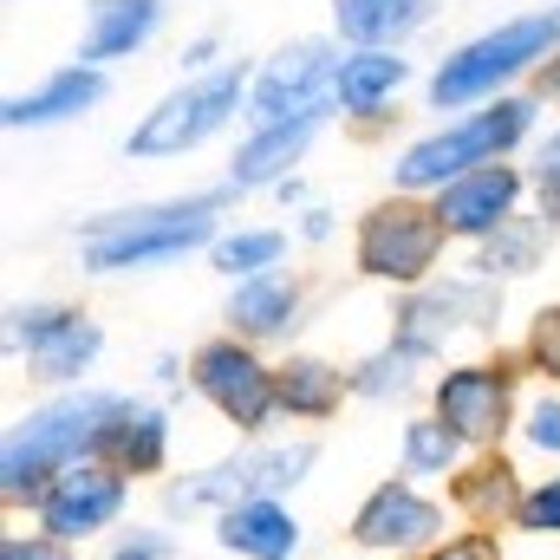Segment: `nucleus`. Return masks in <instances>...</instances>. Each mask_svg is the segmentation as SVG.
Segmentation results:
<instances>
[{"mask_svg":"<svg viewBox=\"0 0 560 560\" xmlns=\"http://www.w3.org/2000/svg\"><path fill=\"white\" fill-rule=\"evenodd\" d=\"M112 405H118L112 392H66V398L26 411L0 443V495L7 502H26V495L39 502L72 463H92Z\"/></svg>","mask_w":560,"mask_h":560,"instance_id":"1","label":"nucleus"},{"mask_svg":"<svg viewBox=\"0 0 560 560\" xmlns=\"http://www.w3.org/2000/svg\"><path fill=\"white\" fill-rule=\"evenodd\" d=\"M215 209L222 189L176 196V202H143V209H112L79 229V255L92 275H131V268H163L202 242H215Z\"/></svg>","mask_w":560,"mask_h":560,"instance_id":"2","label":"nucleus"},{"mask_svg":"<svg viewBox=\"0 0 560 560\" xmlns=\"http://www.w3.org/2000/svg\"><path fill=\"white\" fill-rule=\"evenodd\" d=\"M555 52H560V7H548V13H522V20H502V26L476 33L469 46H456V52L430 72V105H436V112L482 105V98H495L509 79L541 72Z\"/></svg>","mask_w":560,"mask_h":560,"instance_id":"3","label":"nucleus"},{"mask_svg":"<svg viewBox=\"0 0 560 560\" xmlns=\"http://www.w3.org/2000/svg\"><path fill=\"white\" fill-rule=\"evenodd\" d=\"M535 131V98H489V112H469L443 131L418 138L398 163H392V183L398 196H423V189H443L482 163H502L515 143Z\"/></svg>","mask_w":560,"mask_h":560,"instance_id":"4","label":"nucleus"},{"mask_svg":"<svg viewBox=\"0 0 560 560\" xmlns=\"http://www.w3.org/2000/svg\"><path fill=\"white\" fill-rule=\"evenodd\" d=\"M248 72L242 66H215V72H196L183 79L176 92L156 98V112H143V125L125 138V156L138 163H156V156H183L196 143H209L242 105H248Z\"/></svg>","mask_w":560,"mask_h":560,"instance_id":"5","label":"nucleus"},{"mask_svg":"<svg viewBox=\"0 0 560 560\" xmlns=\"http://www.w3.org/2000/svg\"><path fill=\"white\" fill-rule=\"evenodd\" d=\"M443 215L436 202H418V196H392V202H372L359 215V235H352V261L359 275L372 280H392V287H430L436 261H443Z\"/></svg>","mask_w":560,"mask_h":560,"instance_id":"6","label":"nucleus"},{"mask_svg":"<svg viewBox=\"0 0 560 560\" xmlns=\"http://www.w3.org/2000/svg\"><path fill=\"white\" fill-rule=\"evenodd\" d=\"M332 85H339V52L326 39H293L248 85V118H255V131H268V125H326V112H339Z\"/></svg>","mask_w":560,"mask_h":560,"instance_id":"7","label":"nucleus"},{"mask_svg":"<svg viewBox=\"0 0 560 560\" xmlns=\"http://www.w3.org/2000/svg\"><path fill=\"white\" fill-rule=\"evenodd\" d=\"M313 469V443H255V450H242V456H229V463H215V469H202V476H189V482H170V509H242V502H275L280 489H293L300 476Z\"/></svg>","mask_w":560,"mask_h":560,"instance_id":"8","label":"nucleus"},{"mask_svg":"<svg viewBox=\"0 0 560 560\" xmlns=\"http://www.w3.org/2000/svg\"><path fill=\"white\" fill-rule=\"evenodd\" d=\"M189 385L222 411V418L235 423V430H261V423L280 411V392H275V372L261 365V352L248 346V339H209V346H196V359H189Z\"/></svg>","mask_w":560,"mask_h":560,"instance_id":"9","label":"nucleus"},{"mask_svg":"<svg viewBox=\"0 0 560 560\" xmlns=\"http://www.w3.org/2000/svg\"><path fill=\"white\" fill-rule=\"evenodd\" d=\"M7 346L26 352L33 378L72 385V378L92 372V359L105 352V332H98V319H85V313H72V306L33 300V306H13V313H7Z\"/></svg>","mask_w":560,"mask_h":560,"instance_id":"10","label":"nucleus"},{"mask_svg":"<svg viewBox=\"0 0 560 560\" xmlns=\"http://www.w3.org/2000/svg\"><path fill=\"white\" fill-rule=\"evenodd\" d=\"M430 418H443L463 443L489 450L515 418V372L509 365H456L430 392Z\"/></svg>","mask_w":560,"mask_h":560,"instance_id":"11","label":"nucleus"},{"mask_svg":"<svg viewBox=\"0 0 560 560\" xmlns=\"http://www.w3.org/2000/svg\"><path fill=\"white\" fill-rule=\"evenodd\" d=\"M118 509H125V476H118L112 463H98V456H92V463H72V469L39 495V522H46L52 541H85V535L112 528Z\"/></svg>","mask_w":560,"mask_h":560,"instance_id":"12","label":"nucleus"},{"mask_svg":"<svg viewBox=\"0 0 560 560\" xmlns=\"http://www.w3.org/2000/svg\"><path fill=\"white\" fill-rule=\"evenodd\" d=\"M522 202V170L515 163H482L456 183L436 189V215L450 229V242H489Z\"/></svg>","mask_w":560,"mask_h":560,"instance_id":"13","label":"nucleus"},{"mask_svg":"<svg viewBox=\"0 0 560 560\" xmlns=\"http://www.w3.org/2000/svg\"><path fill=\"white\" fill-rule=\"evenodd\" d=\"M436 528H443L436 502H423L418 489H405V482L372 489V502L352 515V541L372 548V555H411V548H430Z\"/></svg>","mask_w":560,"mask_h":560,"instance_id":"14","label":"nucleus"},{"mask_svg":"<svg viewBox=\"0 0 560 560\" xmlns=\"http://www.w3.org/2000/svg\"><path fill=\"white\" fill-rule=\"evenodd\" d=\"M98 98H105V72H98V66H59L46 85L13 92V98L0 105V118H7V131H39V125L85 118Z\"/></svg>","mask_w":560,"mask_h":560,"instance_id":"15","label":"nucleus"},{"mask_svg":"<svg viewBox=\"0 0 560 560\" xmlns=\"http://www.w3.org/2000/svg\"><path fill=\"white\" fill-rule=\"evenodd\" d=\"M163 456H170V423H163V411L143 405V398H118L105 430H98V463H112L118 476H156Z\"/></svg>","mask_w":560,"mask_h":560,"instance_id":"16","label":"nucleus"},{"mask_svg":"<svg viewBox=\"0 0 560 560\" xmlns=\"http://www.w3.org/2000/svg\"><path fill=\"white\" fill-rule=\"evenodd\" d=\"M163 26V0H85V39H79V66H112L131 59L143 39Z\"/></svg>","mask_w":560,"mask_h":560,"instance_id":"17","label":"nucleus"},{"mask_svg":"<svg viewBox=\"0 0 560 560\" xmlns=\"http://www.w3.org/2000/svg\"><path fill=\"white\" fill-rule=\"evenodd\" d=\"M436 7H443V0H332V26H339V39H346L352 52H365V46H398V39H411L418 26L436 20Z\"/></svg>","mask_w":560,"mask_h":560,"instance_id":"18","label":"nucleus"},{"mask_svg":"<svg viewBox=\"0 0 560 560\" xmlns=\"http://www.w3.org/2000/svg\"><path fill=\"white\" fill-rule=\"evenodd\" d=\"M293 313H300V280L268 268V275L242 280L235 287V300H229V332L235 339H280L287 326H293Z\"/></svg>","mask_w":560,"mask_h":560,"instance_id":"19","label":"nucleus"},{"mask_svg":"<svg viewBox=\"0 0 560 560\" xmlns=\"http://www.w3.org/2000/svg\"><path fill=\"white\" fill-rule=\"evenodd\" d=\"M405 79H411V66L398 59V46H365V52H346V59H339V85H332V98H339V112L372 118L378 105L398 98Z\"/></svg>","mask_w":560,"mask_h":560,"instance_id":"20","label":"nucleus"},{"mask_svg":"<svg viewBox=\"0 0 560 560\" xmlns=\"http://www.w3.org/2000/svg\"><path fill=\"white\" fill-rule=\"evenodd\" d=\"M215 535H222L229 555H248V560H293L300 555V522L280 502H242V509H229Z\"/></svg>","mask_w":560,"mask_h":560,"instance_id":"21","label":"nucleus"},{"mask_svg":"<svg viewBox=\"0 0 560 560\" xmlns=\"http://www.w3.org/2000/svg\"><path fill=\"white\" fill-rule=\"evenodd\" d=\"M313 131H319V125H268V131H255V138L235 150V163H229V189H268V183H287V170L306 156Z\"/></svg>","mask_w":560,"mask_h":560,"instance_id":"22","label":"nucleus"},{"mask_svg":"<svg viewBox=\"0 0 560 560\" xmlns=\"http://www.w3.org/2000/svg\"><path fill=\"white\" fill-rule=\"evenodd\" d=\"M275 392H280V411L319 423V418L339 411V398L352 392V378H346L339 365H326V359H287L275 372Z\"/></svg>","mask_w":560,"mask_h":560,"instance_id":"23","label":"nucleus"},{"mask_svg":"<svg viewBox=\"0 0 560 560\" xmlns=\"http://www.w3.org/2000/svg\"><path fill=\"white\" fill-rule=\"evenodd\" d=\"M522 482H515V469L502 463V456H489V463H476V469H463L456 476V509L476 522V528H495V522H515L522 515Z\"/></svg>","mask_w":560,"mask_h":560,"instance_id":"24","label":"nucleus"},{"mask_svg":"<svg viewBox=\"0 0 560 560\" xmlns=\"http://www.w3.org/2000/svg\"><path fill=\"white\" fill-rule=\"evenodd\" d=\"M548 215H509L489 242H476L482 255H476V268L482 280H502V275H528V268H541V248H548Z\"/></svg>","mask_w":560,"mask_h":560,"instance_id":"25","label":"nucleus"},{"mask_svg":"<svg viewBox=\"0 0 560 560\" xmlns=\"http://www.w3.org/2000/svg\"><path fill=\"white\" fill-rule=\"evenodd\" d=\"M280 248H287L280 229H235V235L209 242V261L229 280H255V275H268V268H280Z\"/></svg>","mask_w":560,"mask_h":560,"instance_id":"26","label":"nucleus"},{"mask_svg":"<svg viewBox=\"0 0 560 560\" xmlns=\"http://www.w3.org/2000/svg\"><path fill=\"white\" fill-rule=\"evenodd\" d=\"M463 456V436L443 418H411L405 423V469L411 476H450Z\"/></svg>","mask_w":560,"mask_h":560,"instance_id":"27","label":"nucleus"},{"mask_svg":"<svg viewBox=\"0 0 560 560\" xmlns=\"http://www.w3.org/2000/svg\"><path fill=\"white\" fill-rule=\"evenodd\" d=\"M418 365H423V352L385 346V352H372V359L352 372V392H359V398H405V392L418 385Z\"/></svg>","mask_w":560,"mask_h":560,"instance_id":"28","label":"nucleus"},{"mask_svg":"<svg viewBox=\"0 0 560 560\" xmlns=\"http://www.w3.org/2000/svg\"><path fill=\"white\" fill-rule=\"evenodd\" d=\"M522 359H528V372H541V378H555L560 385V306H541V313L528 319Z\"/></svg>","mask_w":560,"mask_h":560,"instance_id":"29","label":"nucleus"},{"mask_svg":"<svg viewBox=\"0 0 560 560\" xmlns=\"http://www.w3.org/2000/svg\"><path fill=\"white\" fill-rule=\"evenodd\" d=\"M528 535H560V476H548L541 489L522 495V515H515Z\"/></svg>","mask_w":560,"mask_h":560,"instance_id":"30","label":"nucleus"},{"mask_svg":"<svg viewBox=\"0 0 560 560\" xmlns=\"http://www.w3.org/2000/svg\"><path fill=\"white\" fill-rule=\"evenodd\" d=\"M430 560H502V541L489 535V528H463V535H450V541H436Z\"/></svg>","mask_w":560,"mask_h":560,"instance_id":"31","label":"nucleus"},{"mask_svg":"<svg viewBox=\"0 0 560 560\" xmlns=\"http://www.w3.org/2000/svg\"><path fill=\"white\" fill-rule=\"evenodd\" d=\"M522 436H528L541 456H560V405H555V398L528 405V423H522Z\"/></svg>","mask_w":560,"mask_h":560,"instance_id":"32","label":"nucleus"},{"mask_svg":"<svg viewBox=\"0 0 560 560\" xmlns=\"http://www.w3.org/2000/svg\"><path fill=\"white\" fill-rule=\"evenodd\" d=\"M118 560H170V541L150 535V528H138L131 541H118Z\"/></svg>","mask_w":560,"mask_h":560,"instance_id":"33","label":"nucleus"},{"mask_svg":"<svg viewBox=\"0 0 560 560\" xmlns=\"http://www.w3.org/2000/svg\"><path fill=\"white\" fill-rule=\"evenodd\" d=\"M0 560H66V541H52V535L46 541H7Z\"/></svg>","mask_w":560,"mask_h":560,"instance_id":"34","label":"nucleus"},{"mask_svg":"<svg viewBox=\"0 0 560 560\" xmlns=\"http://www.w3.org/2000/svg\"><path fill=\"white\" fill-rule=\"evenodd\" d=\"M548 176H560V131L541 143V156H535V183H548Z\"/></svg>","mask_w":560,"mask_h":560,"instance_id":"35","label":"nucleus"},{"mask_svg":"<svg viewBox=\"0 0 560 560\" xmlns=\"http://www.w3.org/2000/svg\"><path fill=\"white\" fill-rule=\"evenodd\" d=\"M300 235H306V242H326V235H332V215H326V209H306Z\"/></svg>","mask_w":560,"mask_h":560,"instance_id":"36","label":"nucleus"},{"mask_svg":"<svg viewBox=\"0 0 560 560\" xmlns=\"http://www.w3.org/2000/svg\"><path fill=\"white\" fill-rule=\"evenodd\" d=\"M535 92H541V98H560V52L541 66V72H535Z\"/></svg>","mask_w":560,"mask_h":560,"instance_id":"37","label":"nucleus"},{"mask_svg":"<svg viewBox=\"0 0 560 560\" xmlns=\"http://www.w3.org/2000/svg\"><path fill=\"white\" fill-rule=\"evenodd\" d=\"M209 59H215V39H196V46H189V52H183V66H189V72H202V66H209Z\"/></svg>","mask_w":560,"mask_h":560,"instance_id":"38","label":"nucleus"},{"mask_svg":"<svg viewBox=\"0 0 560 560\" xmlns=\"http://www.w3.org/2000/svg\"><path fill=\"white\" fill-rule=\"evenodd\" d=\"M541 215H548V222H560V176H548V183H541Z\"/></svg>","mask_w":560,"mask_h":560,"instance_id":"39","label":"nucleus"}]
</instances>
